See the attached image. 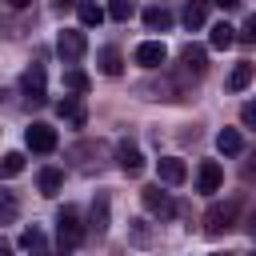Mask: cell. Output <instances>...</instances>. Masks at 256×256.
Masks as SVG:
<instances>
[{"label": "cell", "instance_id": "1", "mask_svg": "<svg viewBox=\"0 0 256 256\" xmlns=\"http://www.w3.org/2000/svg\"><path fill=\"white\" fill-rule=\"evenodd\" d=\"M188 80H196V76H188L184 68H172V72H164L160 80L140 84V92H144V100H172V104H180V100L192 96V84H188Z\"/></svg>", "mask_w": 256, "mask_h": 256}, {"label": "cell", "instance_id": "2", "mask_svg": "<svg viewBox=\"0 0 256 256\" xmlns=\"http://www.w3.org/2000/svg\"><path fill=\"white\" fill-rule=\"evenodd\" d=\"M104 156H108V148H104L100 140H80V144L68 148V160H72V168H80V172H100V168H104Z\"/></svg>", "mask_w": 256, "mask_h": 256}, {"label": "cell", "instance_id": "3", "mask_svg": "<svg viewBox=\"0 0 256 256\" xmlns=\"http://www.w3.org/2000/svg\"><path fill=\"white\" fill-rule=\"evenodd\" d=\"M236 212H240V200H224V204H212L204 212V236H224L232 224H236Z\"/></svg>", "mask_w": 256, "mask_h": 256}, {"label": "cell", "instance_id": "4", "mask_svg": "<svg viewBox=\"0 0 256 256\" xmlns=\"http://www.w3.org/2000/svg\"><path fill=\"white\" fill-rule=\"evenodd\" d=\"M56 232H60V244H68V248H76L84 240V220H80V212L72 204H64L56 212Z\"/></svg>", "mask_w": 256, "mask_h": 256}, {"label": "cell", "instance_id": "5", "mask_svg": "<svg viewBox=\"0 0 256 256\" xmlns=\"http://www.w3.org/2000/svg\"><path fill=\"white\" fill-rule=\"evenodd\" d=\"M56 52H60L64 64H76V60L88 52V36H84L80 28H64V32L56 36Z\"/></svg>", "mask_w": 256, "mask_h": 256}, {"label": "cell", "instance_id": "6", "mask_svg": "<svg viewBox=\"0 0 256 256\" xmlns=\"http://www.w3.org/2000/svg\"><path fill=\"white\" fill-rule=\"evenodd\" d=\"M140 200H144V208H148L156 220H168V216L176 212V200H172V192H164L160 184H148V188L140 192Z\"/></svg>", "mask_w": 256, "mask_h": 256}, {"label": "cell", "instance_id": "7", "mask_svg": "<svg viewBox=\"0 0 256 256\" xmlns=\"http://www.w3.org/2000/svg\"><path fill=\"white\" fill-rule=\"evenodd\" d=\"M108 224H112V196H108V192H96V200H92V208H88V224H84V232L104 236Z\"/></svg>", "mask_w": 256, "mask_h": 256}, {"label": "cell", "instance_id": "8", "mask_svg": "<svg viewBox=\"0 0 256 256\" xmlns=\"http://www.w3.org/2000/svg\"><path fill=\"white\" fill-rule=\"evenodd\" d=\"M20 92H24L32 104H44V100H48V76H44L40 64L24 68V76H20Z\"/></svg>", "mask_w": 256, "mask_h": 256}, {"label": "cell", "instance_id": "9", "mask_svg": "<svg viewBox=\"0 0 256 256\" xmlns=\"http://www.w3.org/2000/svg\"><path fill=\"white\" fill-rule=\"evenodd\" d=\"M24 144H28L32 152L48 156V152H56L60 140H56V128H52V124H40V120H36V124H28V132H24Z\"/></svg>", "mask_w": 256, "mask_h": 256}, {"label": "cell", "instance_id": "10", "mask_svg": "<svg viewBox=\"0 0 256 256\" xmlns=\"http://www.w3.org/2000/svg\"><path fill=\"white\" fill-rule=\"evenodd\" d=\"M116 164H120L128 176H140V172H144V152H140V148L124 136V140L116 144Z\"/></svg>", "mask_w": 256, "mask_h": 256}, {"label": "cell", "instance_id": "11", "mask_svg": "<svg viewBox=\"0 0 256 256\" xmlns=\"http://www.w3.org/2000/svg\"><path fill=\"white\" fill-rule=\"evenodd\" d=\"M156 172H160V184H168V188H180L188 180V164L176 160V156H160L156 160Z\"/></svg>", "mask_w": 256, "mask_h": 256}, {"label": "cell", "instance_id": "12", "mask_svg": "<svg viewBox=\"0 0 256 256\" xmlns=\"http://www.w3.org/2000/svg\"><path fill=\"white\" fill-rule=\"evenodd\" d=\"M220 184H224V168H220L216 160H204V164L196 168V192L212 196V192H220Z\"/></svg>", "mask_w": 256, "mask_h": 256}, {"label": "cell", "instance_id": "13", "mask_svg": "<svg viewBox=\"0 0 256 256\" xmlns=\"http://www.w3.org/2000/svg\"><path fill=\"white\" fill-rule=\"evenodd\" d=\"M180 68H184L188 76H204V68H208V48H204V44H184V48H180Z\"/></svg>", "mask_w": 256, "mask_h": 256}, {"label": "cell", "instance_id": "14", "mask_svg": "<svg viewBox=\"0 0 256 256\" xmlns=\"http://www.w3.org/2000/svg\"><path fill=\"white\" fill-rule=\"evenodd\" d=\"M136 64H144V68H160L164 60H168V48H164V40H144V44H136Z\"/></svg>", "mask_w": 256, "mask_h": 256}, {"label": "cell", "instance_id": "15", "mask_svg": "<svg viewBox=\"0 0 256 256\" xmlns=\"http://www.w3.org/2000/svg\"><path fill=\"white\" fill-rule=\"evenodd\" d=\"M56 112H60V120H68L72 128H84V124H88V108H84L80 96H64V100L56 104Z\"/></svg>", "mask_w": 256, "mask_h": 256}, {"label": "cell", "instance_id": "16", "mask_svg": "<svg viewBox=\"0 0 256 256\" xmlns=\"http://www.w3.org/2000/svg\"><path fill=\"white\" fill-rule=\"evenodd\" d=\"M96 64H100L104 76H120V72H124V56H120L116 44H104V48L96 52Z\"/></svg>", "mask_w": 256, "mask_h": 256}, {"label": "cell", "instance_id": "17", "mask_svg": "<svg viewBox=\"0 0 256 256\" xmlns=\"http://www.w3.org/2000/svg\"><path fill=\"white\" fill-rule=\"evenodd\" d=\"M140 16H144V28H148V32H168V28H172V12H168V8H160V4L144 8Z\"/></svg>", "mask_w": 256, "mask_h": 256}, {"label": "cell", "instance_id": "18", "mask_svg": "<svg viewBox=\"0 0 256 256\" xmlns=\"http://www.w3.org/2000/svg\"><path fill=\"white\" fill-rule=\"evenodd\" d=\"M216 148H220V156H240V152H244V136H240V128H224V132L216 136Z\"/></svg>", "mask_w": 256, "mask_h": 256}, {"label": "cell", "instance_id": "19", "mask_svg": "<svg viewBox=\"0 0 256 256\" xmlns=\"http://www.w3.org/2000/svg\"><path fill=\"white\" fill-rule=\"evenodd\" d=\"M20 248H24V252H32V256H48V240H44V232H40L36 224L20 232Z\"/></svg>", "mask_w": 256, "mask_h": 256}, {"label": "cell", "instance_id": "20", "mask_svg": "<svg viewBox=\"0 0 256 256\" xmlns=\"http://www.w3.org/2000/svg\"><path fill=\"white\" fill-rule=\"evenodd\" d=\"M208 44H212V48H232V44H236V28H232L228 20L212 24V32H208Z\"/></svg>", "mask_w": 256, "mask_h": 256}, {"label": "cell", "instance_id": "21", "mask_svg": "<svg viewBox=\"0 0 256 256\" xmlns=\"http://www.w3.org/2000/svg\"><path fill=\"white\" fill-rule=\"evenodd\" d=\"M36 184H40V192H44V196H56V192L64 188V172H60V168H40Z\"/></svg>", "mask_w": 256, "mask_h": 256}, {"label": "cell", "instance_id": "22", "mask_svg": "<svg viewBox=\"0 0 256 256\" xmlns=\"http://www.w3.org/2000/svg\"><path fill=\"white\" fill-rule=\"evenodd\" d=\"M64 88H68V92H76V96H84V92L92 88V80H88V72H84V68H64Z\"/></svg>", "mask_w": 256, "mask_h": 256}, {"label": "cell", "instance_id": "23", "mask_svg": "<svg viewBox=\"0 0 256 256\" xmlns=\"http://www.w3.org/2000/svg\"><path fill=\"white\" fill-rule=\"evenodd\" d=\"M24 172V152H4L0 156V180H12Z\"/></svg>", "mask_w": 256, "mask_h": 256}, {"label": "cell", "instance_id": "24", "mask_svg": "<svg viewBox=\"0 0 256 256\" xmlns=\"http://www.w3.org/2000/svg\"><path fill=\"white\" fill-rule=\"evenodd\" d=\"M76 12H80V24H84V28H96V24L104 20V8H100V4H92V0H80V4H76Z\"/></svg>", "mask_w": 256, "mask_h": 256}, {"label": "cell", "instance_id": "25", "mask_svg": "<svg viewBox=\"0 0 256 256\" xmlns=\"http://www.w3.org/2000/svg\"><path fill=\"white\" fill-rule=\"evenodd\" d=\"M248 84H252V64H248V60H240V64L232 68V76H228V88H232V92H244Z\"/></svg>", "mask_w": 256, "mask_h": 256}, {"label": "cell", "instance_id": "26", "mask_svg": "<svg viewBox=\"0 0 256 256\" xmlns=\"http://www.w3.org/2000/svg\"><path fill=\"white\" fill-rule=\"evenodd\" d=\"M180 20H184V28H188V32L204 28V4H200V0H192V4L184 8V16H180Z\"/></svg>", "mask_w": 256, "mask_h": 256}, {"label": "cell", "instance_id": "27", "mask_svg": "<svg viewBox=\"0 0 256 256\" xmlns=\"http://www.w3.org/2000/svg\"><path fill=\"white\" fill-rule=\"evenodd\" d=\"M16 216H20L16 196H12V192H0V224H16Z\"/></svg>", "mask_w": 256, "mask_h": 256}, {"label": "cell", "instance_id": "28", "mask_svg": "<svg viewBox=\"0 0 256 256\" xmlns=\"http://www.w3.org/2000/svg\"><path fill=\"white\" fill-rule=\"evenodd\" d=\"M132 12H136L132 0H108V12H104V16H112V20L124 24V20H132Z\"/></svg>", "mask_w": 256, "mask_h": 256}, {"label": "cell", "instance_id": "29", "mask_svg": "<svg viewBox=\"0 0 256 256\" xmlns=\"http://www.w3.org/2000/svg\"><path fill=\"white\" fill-rule=\"evenodd\" d=\"M128 224H132V240H136V244H148V240H152V232H148L144 220H128Z\"/></svg>", "mask_w": 256, "mask_h": 256}, {"label": "cell", "instance_id": "30", "mask_svg": "<svg viewBox=\"0 0 256 256\" xmlns=\"http://www.w3.org/2000/svg\"><path fill=\"white\" fill-rule=\"evenodd\" d=\"M236 40H244V44H248V40H256V16H248V20H244V28H236Z\"/></svg>", "mask_w": 256, "mask_h": 256}, {"label": "cell", "instance_id": "31", "mask_svg": "<svg viewBox=\"0 0 256 256\" xmlns=\"http://www.w3.org/2000/svg\"><path fill=\"white\" fill-rule=\"evenodd\" d=\"M240 120H244V128H252L256 124V104H244L240 108Z\"/></svg>", "mask_w": 256, "mask_h": 256}, {"label": "cell", "instance_id": "32", "mask_svg": "<svg viewBox=\"0 0 256 256\" xmlns=\"http://www.w3.org/2000/svg\"><path fill=\"white\" fill-rule=\"evenodd\" d=\"M4 4H8V8H16V12H20V8H28V4H32V0H4Z\"/></svg>", "mask_w": 256, "mask_h": 256}, {"label": "cell", "instance_id": "33", "mask_svg": "<svg viewBox=\"0 0 256 256\" xmlns=\"http://www.w3.org/2000/svg\"><path fill=\"white\" fill-rule=\"evenodd\" d=\"M52 4H56V8H76L80 0H52Z\"/></svg>", "mask_w": 256, "mask_h": 256}, {"label": "cell", "instance_id": "34", "mask_svg": "<svg viewBox=\"0 0 256 256\" xmlns=\"http://www.w3.org/2000/svg\"><path fill=\"white\" fill-rule=\"evenodd\" d=\"M0 256H16V252H12V244H8V240H0Z\"/></svg>", "mask_w": 256, "mask_h": 256}, {"label": "cell", "instance_id": "35", "mask_svg": "<svg viewBox=\"0 0 256 256\" xmlns=\"http://www.w3.org/2000/svg\"><path fill=\"white\" fill-rule=\"evenodd\" d=\"M216 4H220V8H236L240 0H216Z\"/></svg>", "mask_w": 256, "mask_h": 256}, {"label": "cell", "instance_id": "36", "mask_svg": "<svg viewBox=\"0 0 256 256\" xmlns=\"http://www.w3.org/2000/svg\"><path fill=\"white\" fill-rule=\"evenodd\" d=\"M216 256H228V252H216Z\"/></svg>", "mask_w": 256, "mask_h": 256}]
</instances>
